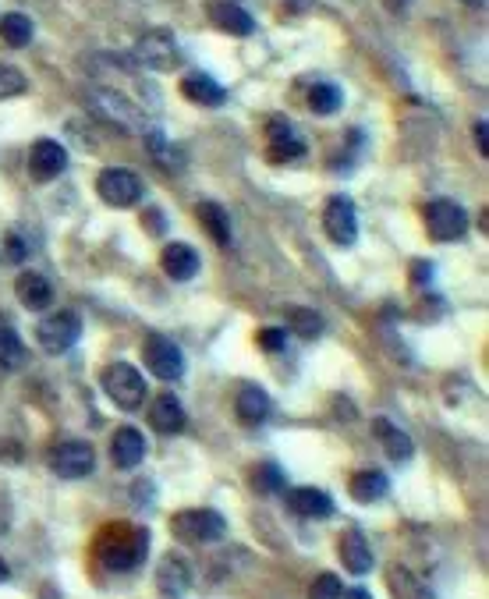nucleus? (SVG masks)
<instances>
[{"label": "nucleus", "mask_w": 489, "mask_h": 599, "mask_svg": "<svg viewBox=\"0 0 489 599\" xmlns=\"http://www.w3.org/2000/svg\"><path fill=\"white\" fill-rule=\"evenodd\" d=\"M82 337V319L75 312H54L36 327V341L47 355H64L68 348H75V341Z\"/></svg>", "instance_id": "nucleus-6"}, {"label": "nucleus", "mask_w": 489, "mask_h": 599, "mask_svg": "<svg viewBox=\"0 0 489 599\" xmlns=\"http://www.w3.org/2000/svg\"><path fill=\"white\" fill-rule=\"evenodd\" d=\"M323 227L330 234V242H337L341 249L355 245L358 238V220H355V206H351L348 195H334L323 210Z\"/></svg>", "instance_id": "nucleus-11"}, {"label": "nucleus", "mask_w": 489, "mask_h": 599, "mask_svg": "<svg viewBox=\"0 0 489 599\" xmlns=\"http://www.w3.org/2000/svg\"><path fill=\"white\" fill-rule=\"evenodd\" d=\"M234 412H238V419L245 422V426H263V422L270 419V397H266V390L256 387V383H245V387L238 390Z\"/></svg>", "instance_id": "nucleus-17"}, {"label": "nucleus", "mask_w": 489, "mask_h": 599, "mask_svg": "<svg viewBox=\"0 0 489 599\" xmlns=\"http://www.w3.org/2000/svg\"><path fill=\"white\" fill-rule=\"evenodd\" d=\"M259 348H263V351H284V330L263 327V330H259Z\"/></svg>", "instance_id": "nucleus-36"}, {"label": "nucleus", "mask_w": 489, "mask_h": 599, "mask_svg": "<svg viewBox=\"0 0 489 599\" xmlns=\"http://www.w3.org/2000/svg\"><path fill=\"white\" fill-rule=\"evenodd\" d=\"M309 599H344V582L337 575H330V571H323L309 585Z\"/></svg>", "instance_id": "nucleus-34"}, {"label": "nucleus", "mask_w": 489, "mask_h": 599, "mask_svg": "<svg viewBox=\"0 0 489 599\" xmlns=\"http://www.w3.org/2000/svg\"><path fill=\"white\" fill-rule=\"evenodd\" d=\"M475 142H479V153L486 156V121H479V125H475Z\"/></svg>", "instance_id": "nucleus-39"}, {"label": "nucleus", "mask_w": 489, "mask_h": 599, "mask_svg": "<svg viewBox=\"0 0 489 599\" xmlns=\"http://www.w3.org/2000/svg\"><path fill=\"white\" fill-rule=\"evenodd\" d=\"M86 100H89V110L100 117L103 125L121 128L125 135L153 132V121L146 117V110H142L135 100H128L125 93H117V89H89Z\"/></svg>", "instance_id": "nucleus-2"}, {"label": "nucleus", "mask_w": 489, "mask_h": 599, "mask_svg": "<svg viewBox=\"0 0 489 599\" xmlns=\"http://www.w3.org/2000/svg\"><path fill=\"white\" fill-rule=\"evenodd\" d=\"M0 39L8 47H25L32 39V18L22 15V11H11V15L0 18Z\"/></svg>", "instance_id": "nucleus-29"}, {"label": "nucleus", "mask_w": 489, "mask_h": 599, "mask_svg": "<svg viewBox=\"0 0 489 599\" xmlns=\"http://www.w3.org/2000/svg\"><path fill=\"white\" fill-rule=\"evenodd\" d=\"M8 575H11L8 564H4V557H0V582H8Z\"/></svg>", "instance_id": "nucleus-42"}, {"label": "nucleus", "mask_w": 489, "mask_h": 599, "mask_svg": "<svg viewBox=\"0 0 489 599\" xmlns=\"http://www.w3.org/2000/svg\"><path fill=\"white\" fill-rule=\"evenodd\" d=\"M288 507L295 514H302V518H330L334 514V500H330V493L316 490V486H298V490L288 493Z\"/></svg>", "instance_id": "nucleus-18"}, {"label": "nucleus", "mask_w": 489, "mask_h": 599, "mask_svg": "<svg viewBox=\"0 0 489 599\" xmlns=\"http://www.w3.org/2000/svg\"><path fill=\"white\" fill-rule=\"evenodd\" d=\"M29 362V351H25L22 337L11 327H0V369L11 373V369H22Z\"/></svg>", "instance_id": "nucleus-28"}, {"label": "nucleus", "mask_w": 489, "mask_h": 599, "mask_svg": "<svg viewBox=\"0 0 489 599\" xmlns=\"http://www.w3.org/2000/svg\"><path fill=\"white\" fill-rule=\"evenodd\" d=\"M0 376H4V369H0Z\"/></svg>", "instance_id": "nucleus-44"}, {"label": "nucleus", "mask_w": 489, "mask_h": 599, "mask_svg": "<svg viewBox=\"0 0 489 599\" xmlns=\"http://www.w3.org/2000/svg\"><path fill=\"white\" fill-rule=\"evenodd\" d=\"M288 330L302 334L305 341H316L323 334V316L316 309H288Z\"/></svg>", "instance_id": "nucleus-32"}, {"label": "nucleus", "mask_w": 489, "mask_h": 599, "mask_svg": "<svg viewBox=\"0 0 489 599\" xmlns=\"http://www.w3.org/2000/svg\"><path fill=\"white\" fill-rule=\"evenodd\" d=\"M96 192L107 206L114 210H128L142 199V181L139 174L125 171V167H107V171L96 178Z\"/></svg>", "instance_id": "nucleus-9"}, {"label": "nucleus", "mask_w": 489, "mask_h": 599, "mask_svg": "<svg viewBox=\"0 0 489 599\" xmlns=\"http://www.w3.org/2000/svg\"><path fill=\"white\" fill-rule=\"evenodd\" d=\"M195 217H199V224L206 227V234H210L217 245H231V220H227V210L220 203H199L195 206Z\"/></svg>", "instance_id": "nucleus-27"}, {"label": "nucleus", "mask_w": 489, "mask_h": 599, "mask_svg": "<svg viewBox=\"0 0 489 599\" xmlns=\"http://www.w3.org/2000/svg\"><path fill=\"white\" fill-rule=\"evenodd\" d=\"M103 383V394L114 401L117 408H125V412H139V405L146 401V380L135 366L128 362H110L100 376Z\"/></svg>", "instance_id": "nucleus-3"}, {"label": "nucleus", "mask_w": 489, "mask_h": 599, "mask_svg": "<svg viewBox=\"0 0 489 599\" xmlns=\"http://www.w3.org/2000/svg\"><path fill=\"white\" fill-rule=\"evenodd\" d=\"M142 358H146L149 373H153L156 380H163V383L181 380V373H185V355H181L178 344L167 341L163 334H149L146 337V344H142Z\"/></svg>", "instance_id": "nucleus-7"}, {"label": "nucleus", "mask_w": 489, "mask_h": 599, "mask_svg": "<svg viewBox=\"0 0 489 599\" xmlns=\"http://www.w3.org/2000/svg\"><path fill=\"white\" fill-rule=\"evenodd\" d=\"M8 259H11V263H22V259H25V245H22V238H18V234H8Z\"/></svg>", "instance_id": "nucleus-37"}, {"label": "nucleus", "mask_w": 489, "mask_h": 599, "mask_svg": "<svg viewBox=\"0 0 489 599\" xmlns=\"http://www.w3.org/2000/svg\"><path fill=\"white\" fill-rule=\"evenodd\" d=\"M404 4H408V0H387V8H390V11H401Z\"/></svg>", "instance_id": "nucleus-41"}, {"label": "nucleus", "mask_w": 489, "mask_h": 599, "mask_svg": "<svg viewBox=\"0 0 489 599\" xmlns=\"http://www.w3.org/2000/svg\"><path fill=\"white\" fill-rule=\"evenodd\" d=\"M341 564H344V571H351V575H365V571H373V550H369V543H365V536L358 529H344Z\"/></svg>", "instance_id": "nucleus-22"}, {"label": "nucleus", "mask_w": 489, "mask_h": 599, "mask_svg": "<svg viewBox=\"0 0 489 599\" xmlns=\"http://www.w3.org/2000/svg\"><path fill=\"white\" fill-rule=\"evenodd\" d=\"M135 57H139V64H146V68L153 71H171L181 64V50L167 29L142 32V36L135 39Z\"/></svg>", "instance_id": "nucleus-8"}, {"label": "nucleus", "mask_w": 489, "mask_h": 599, "mask_svg": "<svg viewBox=\"0 0 489 599\" xmlns=\"http://www.w3.org/2000/svg\"><path fill=\"white\" fill-rule=\"evenodd\" d=\"M15 295L18 302L25 305V309L39 312V309H47L50 302H54V288H50V281L43 277V273H18V281H15Z\"/></svg>", "instance_id": "nucleus-19"}, {"label": "nucleus", "mask_w": 489, "mask_h": 599, "mask_svg": "<svg viewBox=\"0 0 489 599\" xmlns=\"http://www.w3.org/2000/svg\"><path fill=\"white\" fill-rule=\"evenodd\" d=\"M64 167H68V153H64L61 142H54V139L32 142V149H29V174L32 178L54 181L64 174Z\"/></svg>", "instance_id": "nucleus-12"}, {"label": "nucleus", "mask_w": 489, "mask_h": 599, "mask_svg": "<svg viewBox=\"0 0 489 599\" xmlns=\"http://www.w3.org/2000/svg\"><path fill=\"white\" fill-rule=\"evenodd\" d=\"M25 93V75L11 64H0V100L8 96H22Z\"/></svg>", "instance_id": "nucleus-35"}, {"label": "nucleus", "mask_w": 489, "mask_h": 599, "mask_svg": "<svg viewBox=\"0 0 489 599\" xmlns=\"http://www.w3.org/2000/svg\"><path fill=\"white\" fill-rule=\"evenodd\" d=\"M348 490H351V497H355L358 504H373V500L387 497L390 479L380 472V468H365V472H358L355 479H351Z\"/></svg>", "instance_id": "nucleus-26"}, {"label": "nucleus", "mask_w": 489, "mask_h": 599, "mask_svg": "<svg viewBox=\"0 0 489 599\" xmlns=\"http://www.w3.org/2000/svg\"><path fill=\"white\" fill-rule=\"evenodd\" d=\"M429 277H433V263H415L412 266V281L415 284H426Z\"/></svg>", "instance_id": "nucleus-38"}, {"label": "nucleus", "mask_w": 489, "mask_h": 599, "mask_svg": "<svg viewBox=\"0 0 489 599\" xmlns=\"http://www.w3.org/2000/svg\"><path fill=\"white\" fill-rule=\"evenodd\" d=\"M93 550H96V557H100L103 568L114 571V575H125V571H135L142 561H146L149 532L139 529V525H128V522L103 525Z\"/></svg>", "instance_id": "nucleus-1"}, {"label": "nucleus", "mask_w": 489, "mask_h": 599, "mask_svg": "<svg viewBox=\"0 0 489 599\" xmlns=\"http://www.w3.org/2000/svg\"><path fill=\"white\" fill-rule=\"evenodd\" d=\"M171 529H174V536H178L181 543L202 546V543H217V539H224L227 522H224V514L210 511V507H192V511L174 514Z\"/></svg>", "instance_id": "nucleus-4"}, {"label": "nucleus", "mask_w": 489, "mask_h": 599, "mask_svg": "<svg viewBox=\"0 0 489 599\" xmlns=\"http://www.w3.org/2000/svg\"><path fill=\"white\" fill-rule=\"evenodd\" d=\"M206 11H210L213 25H217V29H224V32H231V36H249V32H252V15H249V11H241L238 4L213 0Z\"/></svg>", "instance_id": "nucleus-24"}, {"label": "nucleus", "mask_w": 489, "mask_h": 599, "mask_svg": "<svg viewBox=\"0 0 489 599\" xmlns=\"http://www.w3.org/2000/svg\"><path fill=\"white\" fill-rule=\"evenodd\" d=\"M181 93L192 103H199V107H220L227 100L224 86H220L217 78L206 75V71H192V75L181 78Z\"/></svg>", "instance_id": "nucleus-21"}, {"label": "nucleus", "mask_w": 489, "mask_h": 599, "mask_svg": "<svg viewBox=\"0 0 489 599\" xmlns=\"http://www.w3.org/2000/svg\"><path fill=\"white\" fill-rule=\"evenodd\" d=\"M422 217H426V231L433 242H458L461 234L468 231V213L461 210L458 203H451V199H433V203H426Z\"/></svg>", "instance_id": "nucleus-5"}, {"label": "nucleus", "mask_w": 489, "mask_h": 599, "mask_svg": "<svg viewBox=\"0 0 489 599\" xmlns=\"http://www.w3.org/2000/svg\"><path fill=\"white\" fill-rule=\"evenodd\" d=\"M373 433L380 436V444H383V451H387V458H394V461H408V458H412V454H415L412 436L404 433V429H397L394 422L376 419V422H373Z\"/></svg>", "instance_id": "nucleus-25"}, {"label": "nucleus", "mask_w": 489, "mask_h": 599, "mask_svg": "<svg viewBox=\"0 0 489 599\" xmlns=\"http://www.w3.org/2000/svg\"><path fill=\"white\" fill-rule=\"evenodd\" d=\"M149 422H153V429L156 433H163V436H174V433H181L185 429V408H181V401L174 394H167L163 390L160 397H156L153 405H149Z\"/></svg>", "instance_id": "nucleus-14"}, {"label": "nucleus", "mask_w": 489, "mask_h": 599, "mask_svg": "<svg viewBox=\"0 0 489 599\" xmlns=\"http://www.w3.org/2000/svg\"><path fill=\"white\" fill-rule=\"evenodd\" d=\"M270 156L277 160V164L305 156V139L284 121V117H273L270 121Z\"/></svg>", "instance_id": "nucleus-15"}, {"label": "nucleus", "mask_w": 489, "mask_h": 599, "mask_svg": "<svg viewBox=\"0 0 489 599\" xmlns=\"http://www.w3.org/2000/svg\"><path fill=\"white\" fill-rule=\"evenodd\" d=\"M146 142H149V153L156 156V164L171 167V171H181V167H185V153H181L178 146H171V142H163V135L156 132V128L146 135Z\"/></svg>", "instance_id": "nucleus-33"}, {"label": "nucleus", "mask_w": 489, "mask_h": 599, "mask_svg": "<svg viewBox=\"0 0 489 599\" xmlns=\"http://www.w3.org/2000/svg\"><path fill=\"white\" fill-rule=\"evenodd\" d=\"M309 110L319 117L337 114V110H341V89L326 86V82H316V86L309 89Z\"/></svg>", "instance_id": "nucleus-31"}, {"label": "nucleus", "mask_w": 489, "mask_h": 599, "mask_svg": "<svg viewBox=\"0 0 489 599\" xmlns=\"http://www.w3.org/2000/svg\"><path fill=\"white\" fill-rule=\"evenodd\" d=\"M344 599H373V596H369V592H365V589H351Z\"/></svg>", "instance_id": "nucleus-40"}, {"label": "nucleus", "mask_w": 489, "mask_h": 599, "mask_svg": "<svg viewBox=\"0 0 489 599\" xmlns=\"http://www.w3.org/2000/svg\"><path fill=\"white\" fill-rule=\"evenodd\" d=\"M468 4H472V8H482V4H486V0H468Z\"/></svg>", "instance_id": "nucleus-43"}, {"label": "nucleus", "mask_w": 489, "mask_h": 599, "mask_svg": "<svg viewBox=\"0 0 489 599\" xmlns=\"http://www.w3.org/2000/svg\"><path fill=\"white\" fill-rule=\"evenodd\" d=\"M160 263H163V273H167L171 281H192L195 273H199V256H195V249L185 242L163 245Z\"/></svg>", "instance_id": "nucleus-16"}, {"label": "nucleus", "mask_w": 489, "mask_h": 599, "mask_svg": "<svg viewBox=\"0 0 489 599\" xmlns=\"http://www.w3.org/2000/svg\"><path fill=\"white\" fill-rule=\"evenodd\" d=\"M249 483L256 493H280L284 490V468H280L277 461H263V465L252 468Z\"/></svg>", "instance_id": "nucleus-30"}, {"label": "nucleus", "mask_w": 489, "mask_h": 599, "mask_svg": "<svg viewBox=\"0 0 489 599\" xmlns=\"http://www.w3.org/2000/svg\"><path fill=\"white\" fill-rule=\"evenodd\" d=\"M96 465V451L86 440H61V444L50 451V468H54L61 479H82Z\"/></svg>", "instance_id": "nucleus-10"}, {"label": "nucleus", "mask_w": 489, "mask_h": 599, "mask_svg": "<svg viewBox=\"0 0 489 599\" xmlns=\"http://www.w3.org/2000/svg\"><path fill=\"white\" fill-rule=\"evenodd\" d=\"M110 458H114L117 468H139L142 458H146V436L135 426H121L110 436Z\"/></svg>", "instance_id": "nucleus-13"}, {"label": "nucleus", "mask_w": 489, "mask_h": 599, "mask_svg": "<svg viewBox=\"0 0 489 599\" xmlns=\"http://www.w3.org/2000/svg\"><path fill=\"white\" fill-rule=\"evenodd\" d=\"M387 589H390V599H436V592L422 582L415 571H408L404 564H394L387 571Z\"/></svg>", "instance_id": "nucleus-23"}, {"label": "nucleus", "mask_w": 489, "mask_h": 599, "mask_svg": "<svg viewBox=\"0 0 489 599\" xmlns=\"http://www.w3.org/2000/svg\"><path fill=\"white\" fill-rule=\"evenodd\" d=\"M156 585H160L163 596H171V599H181L188 592L192 571H188V564L181 561L178 553H167V557H163L160 571H156Z\"/></svg>", "instance_id": "nucleus-20"}]
</instances>
